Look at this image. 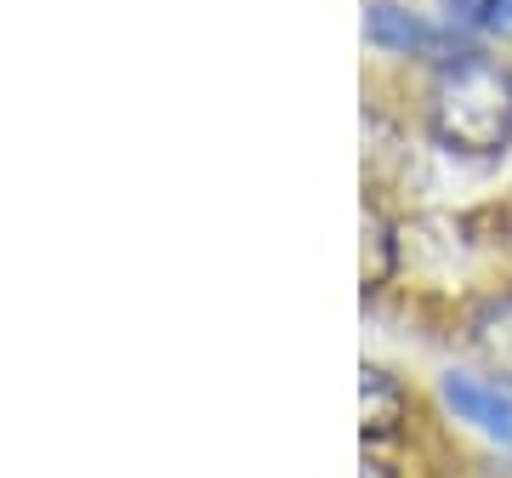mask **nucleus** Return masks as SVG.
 I'll return each instance as SVG.
<instances>
[{"instance_id":"obj_1","label":"nucleus","mask_w":512,"mask_h":478,"mask_svg":"<svg viewBox=\"0 0 512 478\" xmlns=\"http://www.w3.org/2000/svg\"><path fill=\"white\" fill-rule=\"evenodd\" d=\"M427 126L444 148L501 154L512 143V74L484 52L444 57L427 92Z\"/></svg>"},{"instance_id":"obj_2","label":"nucleus","mask_w":512,"mask_h":478,"mask_svg":"<svg viewBox=\"0 0 512 478\" xmlns=\"http://www.w3.org/2000/svg\"><path fill=\"white\" fill-rule=\"evenodd\" d=\"M365 35L376 52H393V57H439V63L456 57V46H450V35H444L439 23H427L421 12H404L393 0H370Z\"/></svg>"},{"instance_id":"obj_3","label":"nucleus","mask_w":512,"mask_h":478,"mask_svg":"<svg viewBox=\"0 0 512 478\" xmlns=\"http://www.w3.org/2000/svg\"><path fill=\"white\" fill-rule=\"evenodd\" d=\"M444 405L467 427H478L484 439L512 450V387L484 382V376H444Z\"/></svg>"},{"instance_id":"obj_4","label":"nucleus","mask_w":512,"mask_h":478,"mask_svg":"<svg viewBox=\"0 0 512 478\" xmlns=\"http://www.w3.org/2000/svg\"><path fill=\"white\" fill-rule=\"evenodd\" d=\"M473 348L490 359L495 370L512 376V296H495L473 313Z\"/></svg>"},{"instance_id":"obj_5","label":"nucleus","mask_w":512,"mask_h":478,"mask_svg":"<svg viewBox=\"0 0 512 478\" xmlns=\"http://www.w3.org/2000/svg\"><path fill=\"white\" fill-rule=\"evenodd\" d=\"M444 12H450V29L512 40V0H444Z\"/></svg>"},{"instance_id":"obj_6","label":"nucleus","mask_w":512,"mask_h":478,"mask_svg":"<svg viewBox=\"0 0 512 478\" xmlns=\"http://www.w3.org/2000/svg\"><path fill=\"white\" fill-rule=\"evenodd\" d=\"M359 399H365V433H393L404 416V393L387 370H365L359 382Z\"/></svg>"},{"instance_id":"obj_7","label":"nucleus","mask_w":512,"mask_h":478,"mask_svg":"<svg viewBox=\"0 0 512 478\" xmlns=\"http://www.w3.org/2000/svg\"><path fill=\"white\" fill-rule=\"evenodd\" d=\"M359 478H393V473H387L382 461H365V473H359Z\"/></svg>"}]
</instances>
